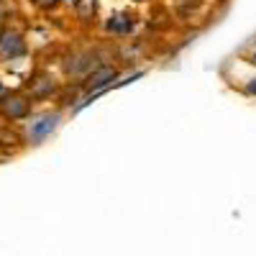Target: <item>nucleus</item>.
Segmentation results:
<instances>
[{"label": "nucleus", "mask_w": 256, "mask_h": 256, "mask_svg": "<svg viewBox=\"0 0 256 256\" xmlns=\"http://www.w3.org/2000/svg\"><path fill=\"white\" fill-rule=\"evenodd\" d=\"M0 110H3L6 118L10 120H18V118H26L28 110H31V102L26 95L20 92H10V95H3L0 98Z\"/></svg>", "instance_id": "1"}, {"label": "nucleus", "mask_w": 256, "mask_h": 256, "mask_svg": "<svg viewBox=\"0 0 256 256\" xmlns=\"http://www.w3.org/2000/svg\"><path fill=\"white\" fill-rule=\"evenodd\" d=\"M118 77V70L116 67H108V64H102V67H95L88 80H84V90L92 92V90H102V88H108V84Z\"/></svg>", "instance_id": "2"}, {"label": "nucleus", "mask_w": 256, "mask_h": 256, "mask_svg": "<svg viewBox=\"0 0 256 256\" xmlns=\"http://www.w3.org/2000/svg\"><path fill=\"white\" fill-rule=\"evenodd\" d=\"M56 123H59V113H44L41 118H36V123H31V128H28L31 144L44 141V138L54 131V128H56Z\"/></svg>", "instance_id": "3"}, {"label": "nucleus", "mask_w": 256, "mask_h": 256, "mask_svg": "<svg viewBox=\"0 0 256 256\" xmlns=\"http://www.w3.org/2000/svg\"><path fill=\"white\" fill-rule=\"evenodd\" d=\"M26 52L24 41H20L18 34H3L0 36V54H3L6 59H13V56H20Z\"/></svg>", "instance_id": "4"}, {"label": "nucleus", "mask_w": 256, "mask_h": 256, "mask_svg": "<svg viewBox=\"0 0 256 256\" xmlns=\"http://www.w3.org/2000/svg\"><path fill=\"white\" fill-rule=\"evenodd\" d=\"M56 90V82L46 74H38L34 82H31V95L34 98H49L52 92Z\"/></svg>", "instance_id": "5"}, {"label": "nucleus", "mask_w": 256, "mask_h": 256, "mask_svg": "<svg viewBox=\"0 0 256 256\" xmlns=\"http://www.w3.org/2000/svg\"><path fill=\"white\" fill-rule=\"evenodd\" d=\"M92 62H95V56L92 54H80V56H74V64H67V72L70 74H82V72H92Z\"/></svg>", "instance_id": "6"}, {"label": "nucleus", "mask_w": 256, "mask_h": 256, "mask_svg": "<svg viewBox=\"0 0 256 256\" xmlns=\"http://www.w3.org/2000/svg\"><path fill=\"white\" fill-rule=\"evenodd\" d=\"M98 13V0H77V18L90 24Z\"/></svg>", "instance_id": "7"}, {"label": "nucleus", "mask_w": 256, "mask_h": 256, "mask_svg": "<svg viewBox=\"0 0 256 256\" xmlns=\"http://www.w3.org/2000/svg\"><path fill=\"white\" fill-rule=\"evenodd\" d=\"M34 3H36L38 8H52V6L56 3V0H34Z\"/></svg>", "instance_id": "8"}, {"label": "nucleus", "mask_w": 256, "mask_h": 256, "mask_svg": "<svg viewBox=\"0 0 256 256\" xmlns=\"http://www.w3.org/2000/svg\"><path fill=\"white\" fill-rule=\"evenodd\" d=\"M3 18H6V10H3V8H0V20H3Z\"/></svg>", "instance_id": "9"}, {"label": "nucleus", "mask_w": 256, "mask_h": 256, "mask_svg": "<svg viewBox=\"0 0 256 256\" xmlns=\"http://www.w3.org/2000/svg\"><path fill=\"white\" fill-rule=\"evenodd\" d=\"M136 3H144V0H136Z\"/></svg>", "instance_id": "10"}]
</instances>
